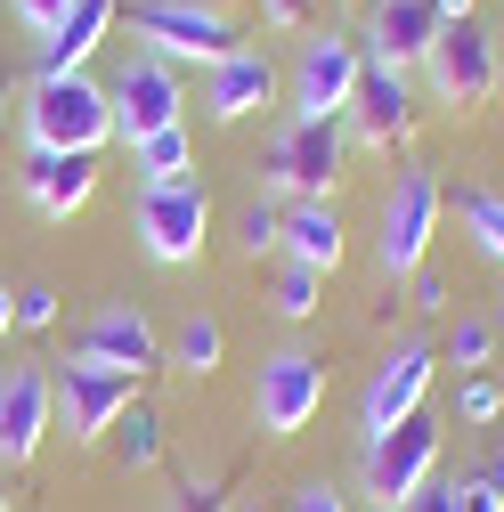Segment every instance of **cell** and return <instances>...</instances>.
<instances>
[{
    "label": "cell",
    "instance_id": "cell-1",
    "mask_svg": "<svg viewBox=\"0 0 504 512\" xmlns=\"http://www.w3.org/2000/svg\"><path fill=\"white\" fill-rule=\"evenodd\" d=\"M114 139V98L98 74H33L25 90V147L57 155H98Z\"/></svg>",
    "mask_w": 504,
    "mask_h": 512
},
{
    "label": "cell",
    "instance_id": "cell-2",
    "mask_svg": "<svg viewBox=\"0 0 504 512\" xmlns=\"http://www.w3.org/2000/svg\"><path fill=\"white\" fill-rule=\"evenodd\" d=\"M423 90L439 106H456V114H480L496 90H504V41L480 25V17H456V25H439L431 49H423Z\"/></svg>",
    "mask_w": 504,
    "mask_h": 512
},
{
    "label": "cell",
    "instance_id": "cell-3",
    "mask_svg": "<svg viewBox=\"0 0 504 512\" xmlns=\"http://www.w3.org/2000/svg\"><path fill=\"white\" fill-rule=\"evenodd\" d=\"M131 41L163 66H220L244 41V25L236 9H212V0H131Z\"/></svg>",
    "mask_w": 504,
    "mask_h": 512
},
{
    "label": "cell",
    "instance_id": "cell-4",
    "mask_svg": "<svg viewBox=\"0 0 504 512\" xmlns=\"http://www.w3.org/2000/svg\"><path fill=\"white\" fill-rule=\"evenodd\" d=\"M439 212H448V196H439V171H431V163H407V171L383 187V212H374V269H383L391 285L431 261Z\"/></svg>",
    "mask_w": 504,
    "mask_h": 512
},
{
    "label": "cell",
    "instance_id": "cell-5",
    "mask_svg": "<svg viewBox=\"0 0 504 512\" xmlns=\"http://www.w3.org/2000/svg\"><path fill=\"white\" fill-rule=\"evenodd\" d=\"M342 171H350V131L342 122H285V131L269 139V163H261V187L277 204H318V196H334L342 187Z\"/></svg>",
    "mask_w": 504,
    "mask_h": 512
},
{
    "label": "cell",
    "instance_id": "cell-6",
    "mask_svg": "<svg viewBox=\"0 0 504 512\" xmlns=\"http://www.w3.org/2000/svg\"><path fill=\"white\" fill-rule=\"evenodd\" d=\"M439 480V423L431 415H407V423H391V431H366V447H358V488L383 504V512H399L407 496H423Z\"/></svg>",
    "mask_w": 504,
    "mask_h": 512
},
{
    "label": "cell",
    "instance_id": "cell-7",
    "mask_svg": "<svg viewBox=\"0 0 504 512\" xmlns=\"http://www.w3.org/2000/svg\"><path fill=\"white\" fill-rule=\"evenodd\" d=\"M358 74H366L358 33L326 25V33H309V41H301L293 74H285V106H293L301 122H342V114H350V98H358Z\"/></svg>",
    "mask_w": 504,
    "mask_h": 512
},
{
    "label": "cell",
    "instance_id": "cell-8",
    "mask_svg": "<svg viewBox=\"0 0 504 512\" xmlns=\"http://www.w3.org/2000/svg\"><path fill=\"white\" fill-rule=\"evenodd\" d=\"M131 228H139V252H147L155 269H187V261H204V236H212V196H204V179L139 187Z\"/></svg>",
    "mask_w": 504,
    "mask_h": 512
},
{
    "label": "cell",
    "instance_id": "cell-9",
    "mask_svg": "<svg viewBox=\"0 0 504 512\" xmlns=\"http://www.w3.org/2000/svg\"><path fill=\"white\" fill-rule=\"evenodd\" d=\"M326 407V358H309V350H269L261 374H252V423H261L269 439H301L309 423H318Z\"/></svg>",
    "mask_w": 504,
    "mask_h": 512
},
{
    "label": "cell",
    "instance_id": "cell-10",
    "mask_svg": "<svg viewBox=\"0 0 504 512\" xmlns=\"http://www.w3.org/2000/svg\"><path fill=\"white\" fill-rule=\"evenodd\" d=\"M49 391H57V431L74 447H98L122 415H131L139 382L114 374V366H90V358H66V366H49Z\"/></svg>",
    "mask_w": 504,
    "mask_h": 512
},
{
    "label": "cell",
    "instance_id": "cell-11",
    "mask_svg": "<svg viewBox=\"0 0 504 512\" xmlns=\"http://www.w3.org/2000/svg\"><path fill=\"white\" fill-rule=\"evenodd\" d=\"M431 374H439V342H431V334L391 342V350H383V366H374V374H366V391H358V431H391V423L423 415Z\"/></svg>",
    "mask_w": 504,
    "mask_h": 512
},
{
    "label": "cell",
    "instance_id": "cell-12",
    "mask_svg": "<svg viewBox=\"0 0 504 512\" xmlns=\"http://www.w3.org/2000/svg\"><path fill=\"white\" fill-rule=\"evenodd\" d=\"M114 98V139L122 147H139L155 131H171V122H187V90H179V66H163V57H122V74L106 82Z\"/></svg>",
    "mask_w": 504,
    "mask_h": 512
},
{
    "label": "cell",
    "instance_id": "cell-13",
    "mask_svg": "<svg viewBox=\"0 0 504 512\" xmlns=\"http://www.w3.org/2000/svg\"><path fill=\"white\" fill-rule=\"evenodd\" d=\"M415 122H423V106H415V74H399V66H374V57H366L358 98H350V114H342L350 147L391 155V147H407V139H415Z\"/></svg>",
    "mask_w": 504,
    "mask_h": 512
},
{
    "label": "cell",
    "instance_id": "cell-14",
    "mask_svg": "<svg viewBox=\"0 0 504 512\" xmlns=\"http://www.w3.org/2000/svg\"><path fill=\"white\" fill-rule=\"evenodd\" d=\"M57 431V391H49V358H25L0 374V472H17L41 456V439Z\"/></svg>",
    "mask_w": 504,
    "mask_h": 512
},
{
    "label": "cell",
    "instance_id": "cell-15",
    "mask_svg": "<svg viewBox=\"0 0 504 512\" xmlns=\"http://www.w3.org/2000/svg\"><path fill=\"white\" fill-rule=\"evenodd\" d=\"M285 90V74H277V57L269 49H252V41H236L220 66H204V114L220 122V131H236V122H252L269 98Z\"/></svg>",
    "mask_w": 504,
    "mask_h": 512
},
{
    "label": "cell",
    "instance_id": "cell-16",
    "mask_svg": "<svg viewBox=\"0 0 504 512\" xmlns=\"http://www.w3.org/2000/svg\"><path fill=\"white\" fill-rule=\"evenodd\" d=\"M74 358H90V366H114V374H155L163 366V334L147 326V309H131V301H106V309H90L82 317V342H74Z\"/></svg>",
    "mask_w": 504,
    "mask_h": 512
},
{
    "label": "cell",
    "instance_id": "cell-17",
    "mask_svg": "<svg viewBox=\"0 0 504 512\" xmlns=\"http://www.w3.org/2000/svg\"><path fill=\"white\" fill-rule=\"evenodd\" d=\"M431 33H439V9H431V0H366L358 49L374 57V66L415 74V66H423V49H431Z\"/></svg>",
    "mask_w": 504,
    "mask_h": 512
},
{
    "label": "cell",
    "instance_id": "cell-18",
    "mask_svg": "<svg viewBox=\"0 0 504 512\" xmlns=\"http://www.w3.org/2000/svg\"><path fill=\"white\" fill-rule=\"evenodd\" d=\"M17 187H25V204H33L41 220H74V212L98 196V155L25 147V171H17Z\"/></svg>",
    "mask_w": 504,
    "mask_h": 512
},
{
    "label": "cell",
    "instance_id": "cell-19",
    "mask_svg": "<svg viewBox=\"0 0 504 512\" xmlns=\"http://www.w3.org/2000/svg\"><path fill=\"white\" fill-rule=\"evenodd\" d=\"M114 17H122V0H74L66 25L33 49V74H90V57H98V41L114 33Z\"/></svg>",
    "mask_w": 504,
    "mask_h": 512
},
{
    "label": "cell",
    "instance_id": "cell-20",
    "mask_svg": "<svg viewBox=\"0 0 504 512\" xmlns=\"http://www.w3.org/2000/svg\"><path fill=\"white\" fill-rule=\"evenodd\" d=\"M277 252H285V261H301V269H318V277H334L342 252H350V228H342L334 196H318V204H285V236H277Z\"/></svg>",
    "mask_w": 504,
    "mask_h": 512
},
{
    "label": "cell",
    "instance_id": "cell-21",
    "mask_svg": "<svg viewBox=\"0 0 504 512\" xmlns=\"http://www.w3.org/2000/svg\"><path fill=\"white\" fill-rule=\"evenodd\" d=\"M131 171H139V187H171V179H187V171H196V139H187V122H171V131H155V139H139V147H131Z\"/></svg>",
    "mask_w": 504,
    "mask_h": 512
},
{
    "label": "cell",
    "instance_id": "cell-22",
    "mask_svg": "<svg viewBox=\"0 0 504 512\" xmlns=\"http://www.w3.org/2000/svg\"><path fill=\"white\" fill-rule=\"evenodd\" d=\"M220 350H228V334H220V317H204V309H187L179 326H171V366H179V374L204 382V374L220 366Z\"/></svg>",
    "mask_w": 504,
    "mask_h": 512
},
{
    "label": "cell",
    "instance_id": "cell-23",
    "mask_svg": "<svg viewBox=\"0 0 504 512\" xmlns=\"http://www.w3.org/2000/svg\"><path fill=\"white\" fill-rule=\"evenodd\" d=\"M269 309L285 317V326H309V317L326 309V277L301 269V261H277V277H269Z\"/></svg>",
    "mask_w": 504,
    "mask_h": 512
},
{
    "label": "cell",
    "instance_id": "cell-24",
    "mask_svg": "<svg viewBox=\"0 0 504 512\" xmlns=\"http://www.w3.org/2000/svg\"><path fill=\"white\" fill-rule=\"evenodd\" d=\"M456 220L480 244V261L504 269V196H496V187H456Z\"/></svg>",
    "mask_w": 504,
    "mask_h": 512
},
{
    "label": "cell",
    "instance_id": "cell-25",
    "mask_svg": "<svg viewBox=\"0 0 504 512\" xmlns=\"http://www.w3.org/2000/svg\"><path fill=\"white\" fill-rule=\"evenodd\" d=\"M106 439H114L122 472H155V464H163V415H155V407H139V399H131V415H122Z\"/></svg>",
    "mask_w": 504,
    "mask_h": 512
},
{
    "label": "cell",
    "instance_id": "cell-26",
    "mask_svg": "<svg viewBox=\"0 0 504 512\" xmlns=\"http://www.w3.org/2000/svg\"><path fill=\"white\" fill-rule=\"evenodd\" d=\"M277 236H285V204H277V196H252V204L236 212V244H244V261L277 252Z\"/></svg>",
    "mask_w": 504,
    "mask_h": 512
},
{
    "label": "cell",
    "instance_id": "cell-27",
    "mask_svg": "<svg viewBox=\"0 0 504 512\" xmlns=\"http://www.w3.org/2000/svg\"><path fill=\"white\" fill-rule=\"evenodd\" d=\"M439 358H456V374H480L496 358V326H488V317H456V334H448Z\"/></svg>",
    "mask_w": 504,
    "mask_h": 512
},
{
    "label": "cell",
    "instance_id": "cell-28",
    "mask_svg": "<svg viewBox=\"0 0 504 512\" xmlns=\"http://www.w3.org/2000/svg\"><path fill=\"white\" fill-rule=\"evenodd\" d=\"M456 415H464V423H496V415H504V382L464 374V382H456Z\"/></svg>",
    "mask_w": 504,
    "mask_h": 512
},
{
    "label": "cell",
    "instance_id": "cell-29",
    "mask_svg": "<svg viewBox=\"0 0 504 512\" xmlns=\"http://www.w3.org/2000/svg\"><path fill=\"white\" fill-rule=\"evenodd\" d=\"M17 326L25 334H49L57 326V285H17Z\"/></svg>",
    "mask_w": 504,
    "mask_h": 512
},
{
    "label": "cell",
    "instance_id": "cell-30",
    "mask_svg": "<svg viewBox=\"0 0 504 512\" xmlns=\"http://www.w3.org/2000/svg\"><path fill=\"white\" fill-rule=\"evenodd\" d=\"M9 9H17V25H25L33 41H49L57 25H66V9H74V0H9Z\"/></svg>",
    "mask_w": 504,
    "mask_h": 512
},
{
    "label": "cell",
    "instance_id": "cell-31",
    "mask_svg": "<svg viewBox=\"0 0 504 512\" xmlns=\"http://www.w3.org/2000/svg\"><path fill=\"white\" fill-rule=\"evenodd\" d=\"M309 17H318V0H261V25L269 33H301Z\"/></svg>",
    "mask_w": 504,
    "mask_h": 512
},
{
    "label": "cell",
    "instance_id": "cell-32",
    "mask_svg": "<svg viewBox=\"0 0 504 512\" xmlns=\"http://www.w3.org/2000/svg\"><path fill=\"white\" fill-rule=\"evenodd\" d=\"M448 512H504V504H496V488L472 472V480H448Z\"/></svg>",
    "mask_w": 504,
    "mask_h": 512
},
{
    "label": "cell",
    "instance_id": "cell-33",
    "mask_svg": "<svg viewBox=\"0 0 504 512\" xmlns=\"http://www.w3.org/2000/svg\"><path fill=\"white\" fill-rule=\"evenodd\" d=\"M171 512H228V488H220V480H187V488L171 496Z\"/></svg>",
    "mask_w": 504,
    "mask_h": 512
},
{
    "label": "cell",
    "instance_id": "cell-34",
    "mask_svg": "<svg viewBox=\"0 0 504 512\" xmlns=\"http://www.w3.org/2000/svg\"><path fill=\"white\" fill-rule=\"evenodd\" d=\"M285 512H350V496L334 488V480H309V488H293V504Z\"/></svg>",
    "mask_w": 504,
    "mask_h": 512
},
{
    "label": "cell",
    "instance_id": "cell-35",
    "mask_svg": "<svg viewBox=\"0 0 504 512\" xmlns=\"http://www.w3.org/2000/svg\"><path fill=\"white\" fill-rule=\"evenodd\" d=\"M415 309H423V317H448V277H439L431 261L415 269Z\"/></svg>",
    "mask_w": 504,
    "mask_h": 512
},
{
    "label": "cell",
    "instance_id": "cell-36",
    "mask_svg": "<svg viewBox=\"0 0 504 512\" xmlns=\"http://www.w3.org/2000/svg\"><path fill=\"white\" fill-rule=\"evenodd\" d=\"M399 512H448V480H431V488H423V496H407Z\"/></svg>",
    "mask_w": 504,
    "mask_h": 512
},
{
    "label": "cell",
    "instance_id": "cell-37",
    "mask_svg": "<svg viewBox=\"0 0 504 512\" xmlns=\"http://www.w3.org/2000/svg\"><path fill=\"white\" fill-rule=\"evenodd\" d=\"M439 9V25H456V17H480V0H431Z\"/></svg>",
    "mask_w": 504,
    "mask_h": 512
},
{
    "label": "cell",
    "instance_id": "cell-38",
    "mask_svg": "<svg viewBox=\"0 0 504 512\" xmlns=\"http://www.w3.org/2000/svg\"><path fill=\"white\" fill-rule=\"evenodd\" d=\"M480 480H488V488H496V504H504V439H496V456L480 464Z\"/></svg>",
    "mask_w": 504,
    "mask_h": 512
},
{
    "label": "cell",
    "instance_id": "cell-39",
    "mask_svg": "<svg viewBox=\"0 0 504 512\" xmlns=\"http://www.w3.org/2000/svg\"><path fill=\"white\" fill-rule=\"evenodd\" d=\"M17 326V285H0V334Z\"/></svg>",
    "mask_w": 504,
    "mask_h": 512
},
{
    "label": "cell",
    "instance_id": "cell-40",
    "mask_svg": "<svg viewBox=\"0 0 504 512\" xmlns=\"http://www.w3.org/2000/svg\"><path fill=\"white\" fill-rule=\"evenodd\" d=\"M488 326H496V350H504V301H496V317H488Z\"/></svg>",
    "mask_w": 504,
    "mask_h": 512
},
{
    "label": "cell",
    "instance_id": "cell-41",
    "mask_svg": "<svg viewBox=\"0 0 504 512\" xmlns=\"http://www.w3.org/2000/svg\"><path fill=\"white\" fill-rule=\"evenodd\" d=\"M236 512H269V504H236Z\"/></svg>",
    "mask_w": 504,
    "mask_h": 512
},
{
    "label": "cell",
    "instance_id": "cell-42",
    "mask_svg": "<svg viewBox=\"0 0 504 512\" xmlns=\"http://www.w3.org/2000/svg\"><path fill=\"white\" fill-rule=\"evenodd\" d=\"M0 512H9V496H0Z\"/></svg>",
    "mask_w": 504,
    "mask_h": 512
},
{
    "label": "cell",
    "instance_id": "cell-43",
    "mask_svg": "<svg viewBox=\"0 0 504 512\" xmlns=\"http://www.w3.org/2000/svg\"><path fill=\"white\" fill-rule=\"evenodd\" d=\"M212 9H228V0H212Z\"/></svg>",
    "mask_w": 504,
    "mask_h": 512
},
{
    "label": "cell",
    "instance_id": "cell-44",
    "mask_svg": "<svg viewBox=\"0 0 504 512\" xmlns=\"http://www.w3.org/2000/svg\"><path fill=\"white\" fill-rule=\"evenodd\" d=\"M496 41H504V33H496Z\"/></svg>",
    "mask_w": 504,
    "mask_h": 512
}]
</instances>
